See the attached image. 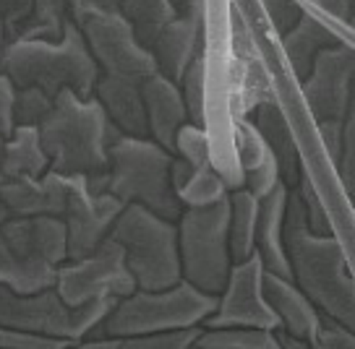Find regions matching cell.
<instances>
[{"mask_svg":"<svg viewBox=\"0 0 355 349\" xmlns=\"http://www.w3.org/2000/svg\"><path fill=\"white\" fill-rule=\"evenodd\" d=\"M285 253L290 279L309 295L319 313L355 331V276L350 261L334 235H319L309 227L295 188L288 190Z\"/></svg>","mask_w":355,"mask_h":349,"instance_id":"1","label":"cell"},{"mask_svg":"<svg viewBox=\"0 0 355 349\" xmlns=\"http://www.w3.org/2000/svg\"><path fill=\"white\" fill-rule=\"evenodd\" d=\"M37 128L50 170L60 174H87L89 180L107 172V149L112 138L121 136L94 94L78 97L71 89L58 91L53 109Z\"/></svg>","mask_w":355,"mask_h":349,"instance_id":"2","label":"cell"},{"mask_svg":"<svg viewBox=\"0 0 355 349\" xmlns=\"http://www.w3.org/2000/svg\"><path fill=\"white\" fill-rule=\"evenodd\" d=\"M0 73L16 89L40 87L50 97L71 89L78 97H92L100 66L89 53L78 26L68 19L60 39H21L16 37L0 50Z\"/></svg>","mask_w":355,"mask_h":349,"instance_id":"3","label":"cell"},{"mask_svg":"<svg viewBox=\"0 0 355 349\" xmlns=\"http://www.w3.org/2000/svg\"><path fill=\"white\" fill-rule=\"evenodd\" d=\"M107 172L100 188L125 204H139L159 217L178 222L183 204L178 201L170 180L173 152L149 136H118L107 149Z\"/></svg>","mask_w":355,"mask_h":349,"instance_id":"4","label":"cell"},{"mask_svg":"<svg viewBox=\"0 0 355 349\" xmlns=\"http://www.w3.org/2000/svg\"><path fill=\"white\" fill-rule=\"evenodd\" d=\"M217 305V297L196 289L191 282L180 279L165 289H133L121 297L112 310L94 328L102 337L128 339L170 331V328L201 326Z\"/></svg>","mask_w":355,"mask_h":349,"instance_id":"5","label":"cell"},{"mask_svg":"<svg viewBox=\"0 0 355 349\" xmlns=\"http://www.w3.org/2000/svg\"><path fill=\"white\" fill-rule=\"evenodd\" d=\"M110 238L123 248V258L136 289H165L183 279L178 227L139 204H125L110 229Z\"/></svg>","mask_w":355,"mask_h":349,"instance_id":"6","label":"cell"},{"mask_svg":"<svg viewBox=\"0 0 355 349\" xmlns=\"http://www.w3.org/2000/svg\"><path fill=\"white\" fill-rule=\"evenodd\" d=\"M230 193L211 206L183 208L178 217L180 274L196 289L220 295L233 269L230 256Z\"/></svg>","mask_w":355,"mask_h":349,"instance_id":"7","label":"cell"},{"mask_svg":"<svg viewBox=\"0 0 355 349\" xmlns=\"http://www.w3.org/2000/svg\"><path fill=\"white\" fill-rule=\"evenodd\" d=\"M71 21L78 26L102 73L139 81L157 73L155 55L139 42L121 11V0H71Z\"/></svg>","mask_w":355,"mask_h":349,"instance_id":"8","label":"cell"},{"mask_svg":"<svg viewBox=\"0 0 355 349\" xmlns=\"http://www.w3.org/2000/svg\"><path fill=\"white\" fill-rule=\"evenodd\" d=\"M115 303L118 300L105 297L71 307L60 300L55 287L40 292H16L0 284V326L76 344L100 326Z\"/></svg>","mask_w":355,"mask_h":349,"instance_id":"9","label":"cell"},{"mask_svg":"<svg viewBox=\"0 0 355 349\" xmlns=\"http://www.w3.org/2000/svg\"><path fill=\"white\" fill-rule=\"evenodd\" d=\"M55 292L66 305L76 307L92 300H121L136 289L131 271L123 258V248L107 238L84 258H73L66 266H58Z\"/></svg>","mask_w":355,"mask_h":349,"instance_id":"10","label":"cell"},{"mask_svg":"<svg viewBox=\"0 0 355 349\" xmlns=\"http://www.w3.org/2000/svg\"><path fill=\"white\" fill-rule=\"evenodd\" d=\"M355 78V47L337 42L316 55L309 76L300 78V97L316 123H343Z\"/></svg>","mask_w":355,"mask_h":349,"instance_id":"11","label":"cell"},{"mask_svg":"<svg viewBox=\"0 0 355 349\" xmlns=\"http://www.w3.org/2000/svg\"><path fill=\"white\" fill-rule=\"evenodd\" d=\"M204 326H254L269 331L279 328L277 316L264 297V263L256 253L233 263L225 289L217 295V305L207 316Z\"/></svg>","mask_w":355,"mask_h":349,"instance_id":"12","label":"cell"},{"mask_svg":"<svg viewBox=\"0 0 355 349\" xmlns=\"http://www.w3.org/2000/svg\"><path fill=\"white\" fill-rule=\"evenodd\" d=\"M87 183V174H60L55 170H47L40 177H13L0 183V204L11 217H63L71 196Z\"/></svg>","mask_w":355,"mask_h":349,"instance_id":"13","label":"cell"},{"mask_svg":"<svg viewBox=\"0 0 355 349\" xmlns=\"http://www.w3.org/2000/svg\"><path fill=\"white\" fill-rule=\"evenodd\" d=\"M121 211L123 204L107 190H92L89 183L78 188L68 201L66 214L60 217L66 222L68 258H84L107 240Z\"/></svg>","mask_w":355,"mask_h":349,"instance_id":"14","label":"cell"},{"mask_svg":"<svg viewBox=\"0 0 355 349\" xmlns=\"http://www.w3.org/2000/svg\"><path fill=\"white\" fill-rule=\"evenodd\" d=\"M0 238L24 258L60 266L68 258L66 222L53 214L11 217L3 222Z\"/></svg>","mask_w":355,"mask_h":349,"instance_id":"15","label":"cell"},{"mask_svg":"<svg viewBox=\"0 0 355 349\" xmlns=\"http://www.w3.org/2000/svg\"><path fill=\"white\" fill-rule=\"evenodd\" d=\"M233 152L241 177H243V188H248L256 198H264L282 183L277 159L269 152V146L251 118L233 120Z\"/></svg>","mask_w":355,"mask_h":349,"instance_id":"16","label":"cell"},{"mask_svg":"<svg viewBox=\"0 0 355 349\" xmlns=\"http://www.w3.org/2000/svg\"><path fill=\"white\" fill-rule=\"evenodd\" d=\"M141 94H144L149 138H155L167 152H173L180 125L189 123V109H186L178 81L162 73H152L141 81Z\"/></svg>","mask_w":355,"mask_h":349,"instance_id":"17","label":"cell"},{"mask_svg":"<svg viewBox=\"0 0 355 349\" xmlns=\"http://www.w3.org/2000/svg\"><path fill=\"white\" fill-rule=\"evenodd\" d=\"M264 297L275 310V316H277L279 331L306 341L311 347L322 313L309 300V295L290 276L264 271Z\"/></svg>","mask_w":355,"mask_h":349,"instance_id":"18","label":"cell"},{"mask_svg":"<svg viewBox=\"0 0 355 349\" xmlns=\"http://www.w3.org/2000/svg\"><path fill=\"white\" fill-rule=\"evenodd\" d=\"M94 97L102 105L107 120L123 136H149L141 81L115 73H100L94 84Z\"/></svg>","mask_w":355,"mask_h":349,"instance_id":"19","label":"cell"},{"mask_svg":"<svg viewBox=\"0 0 355 349\" xmlns=\"http://www.w3.org/2000/svg\"><path fill=\"white\" fill-rule=\"evenodd\" d=\"M288 190L279 183L272 193L259 198V217H256V256L264 263V271L290 276L288 253H285V208Z\"/></svg>","mask_w":355,"mask_h":349,"instance_id":"20","label":"cell"},{"mask_svg":"<svg viewBox=\"0 0 355 349\" xmlns=\"http://www.w3.org/2000/svg\"><path fill=\"white\" fill-rule=\"evenodd\" d=\"M248 118H251L254 125L259 128L261 138H264L266 146H269V152L275 154L282 183L293 190V188L298 186V177H300L298 143H295V133L290 128L288 118H285V112H282L279 102L275 99V94L261 99Z\"/></svg>","mask_w":355,"mask_h":349,"instance_id":"21","label":"cell"},{"mask_svg":"<svg viewBox=\"0 0 355 349\" xmlns=\"http://www.w3.org/2000/svg\"><path fill=\"white\" fill-rule=\"evenodd\" d=\"M201 47H204V24L186 19V16H175L159 32L149 50L155 55L157 73L180 81L186 68L201 53Z\"/></svg>","mask_w":355,"mask_h":349,"instance_id":"22","label":"cell"},{"mask_svg":"<svg viewBox=\"0 0 355 349\" xmlns=\"http://www.w3.org/2000/svg\"><path fill=\"white\" fill-rule=\"evenodd\" d=\"M337 42H343L340 34L334 32V29H329L316 13L306 11V8L300 13L298 24L290 26L288 32L277 37L282 60L288 63L290 73L298 78V81L309 76L316 55L322 53L324 47H332Z\"/></svg>","mask_w":355,"mask_h":349,"instance_id":"23","label":"cell"},{"mask_svg":"<svg viewBox=\"0 0 355 349\" xmlns=\"http://www.w3.org/2000/svg\"><path fill=\"white\" fill-rule=\"evenodd\" d=\"M170 180H173V190L183 208L211 206L230 193L217 167H193L180 156H173Z\"/></svg>","mask_w":355,"mask_h":349,"instance_id":"24","label":"cell"},{"mask_svg":"<svg viewBox=\"0 0 355 349\" xmlns=\"http://www.w3.org/2000/svg\"><path fill=\"white\" fill-rule=\"evenodd\" d=\"M50 170V159L40 141L37 125H16L11 138L0 146V172L6 180L13 177H40Z\"/></svg>","mask_w":355,"mask_h":349,"instance_id":"25","label":"cell"},{"mask_svg":"<svg viewBox=\"0 0 355 349\" xmlns=\"http://www.w3.org/2000/svg\"><path fill=\"white\" fill-rule=\"evenodd\" d=\"M58 266L34 258H24L0 238V284L16 292H40L55 284Z\"/></svg>","mask_w":355,"mask_h":349,"instance_id":"26","label":"cell"},{"mask_svg":"<svg viewBox=\"0 0 355 349\" xmlns=\"http://www.w3.org/2000/svg\"><path fill=\"white\" fill-rule=\"evenodd\" d=\"M256 217H259V198L248 188L230 190V256L235 261H243L256 253Z\"/></svg>","mask_w":355,"mask_h":349,"instance_id":"27","label":"cell"},{"mask_svg":"<svg viewBox=\"0 0 355 349\" xmlns=\"http://www.w3.org/2000/svg\"><path fill=\"white\" fill-rule=\"evenodd\" d=\"M193 347L201 349H275L277 331L254 326H217L201 328L199 339Z\"/></svg>","mask_w":355,"mask_h":349,"instance_id":"28","label":"cell"},{"mask_svg":"<svg viewBox=\"0 0 355 349\" xmlns=\"http://www.w3.org/2000/svg\"><path fill=\"white\" fill-rule=\"evenodd\" d=\"M121 11L131 21L139 42L144 44L146 50L155 44V39L167 24L175 19L170 0H121Z\"/></svg>","mask_w":355,"mask_h":349,"instance_id":"29","label":"cell"},{"mask_svg":"<svg viewBox=\"0 0 355 349\" xmlns=\"http://www.w3.org/2000/svg\"><path fill=\"white\" fill-rule=\"evenodd\" d=\"M186 109H189V120L196 125L207 128V107H209V68H207V57L201 50L193 63L186 68L183 78L178 81Z\"/></svg>","mask_w":355,"mask_h":349,"instance_id":"30","label":"cell"},{"mask_svg":"<svg viewBox=\"0 0 355 349\" xmlns=\"http://www.w3.org/2000/svg\"><path fill=\"white\" fill-rule=\"evenodd\" d=\"M173 154L186 159L193 167H214V154H211V138L209 131L196 123H183L175 136Z\"/></svg>","mask_w":355,"mask_h":349,"instance_id":"31","label":"cell"},{"mask_svg":"<svg viewBox=\"0 0 355 349\" xmlns=\"http://www.w3.org/2000/svg\"><path fill=\"white\" fill-rule=\"evenodd\" d=\"M201 328H170V331H157V334H144V337L121 339V349H189L196 344Z\"/></svg>","mask_w":355,"mask_h":349,"instance_id":"32","label":"cell"},{"mask_svg":"<svg viewBox=\"0 0 355 349\" xmlns=\"http://www.w3.org/2000/svg\"><path fill=\"white\" fill-rule=\"evenodd\" d=\"M53 102H55V97H50L40 87L16 89L13 120H16V125H40L47 118V112L53 109Z\"/></svg>","mask_w":355,"mask_h":349,"instance_id":"33","label":"cell"},{"mask_svg":"<svg viewBox=\"0 0 355 349\" xmlns=\"http://www.w3.org/2000/svg\"><path fill=\"white\" fill-rule=\"evenodd\" d=\"M259 8L277 37L288 32L290 26H295L303 13L300 0H259Z\"/></svg>","mask_w":355,"mask_h":349,"instance_id":"34","label":"cell"},{"mask_svg":"<svg viewBox=\"0 0 355 349\" xmlns=\"http://www.w3.org/2000/svg\"><path fill=\"white\" fill-rule=\"evenodd\" d=\"M311 347L319 349H355V331L329 316L319 318V326L313 334Z\"/></svg>","mask_w":355,"mask_h":349,"instance_id":"35","label":"cell"},{"mask_svg":"<svg viewBox=\"0 0 355 349\" xmlns=\"http://www.w3.org/2000/svg\"><path fill=\"white\" fill-rule=\"evenodd\" d=\"M71 341L53 337H40V334H24V331H13V328L0 326V347L13 349H50V347H68Z\"/></svg>","mask_w":355,"mask_h":349,"instance_id":"36","label":"cell"},{"mask_svg":"<svg viewBox=\"0 0 355 349\" xmlns=\"http://www.w3.org/2000/svg\"><path fill=\"white\" fill-rule=\"evenodd\" d=\"M13 97H16V87L6 73H0V146L6 138H11L16 120H13Z\"/></svg>","mask_w":355,"mask_h":349,"instance_id":"37","label":"cell"},{"mask_svg":"<svg viewBox=\"0 0 355 349\" xmlns=\"http://www.w3.org/2000/svg\"><path fill=\"white\" fill-rule=\"evenodd\" d=\"M32 3L34 0H0V19H3V32L16 34V29L21 26V21L29 16L32 11Z\"/></svg>","mask_w":355,"mask_h":349,"instance_id":"38","label":"cell"},{"mask_svg":"<svg viewBox=\"0 0 355 349\" xmlns=\"http://www.w3.org/2000/svg\"><path fill=\"white\" fill-rule=\"evenodd\" d=\"M311 3H313L324 16H329L334 21L345 24V26L350 21V13H353V6H355V0H311Z\"/></svg>","mask_w":355,"mask_h":349,"instance_id":"39","label":"cell"},{"mask_svg":"<svg viewBox=\"0 0 355 349\" xmlns=\"http://www.w3.org/2000/svg\"><path fill=\"white\" fill-rule=\"evenodd\" d=\"M175 16H186L193 21H207V0H170Z\"/></svg>","mask_w":355,"mask_h":349,"instance_id":"40","label":"cell"},{"mask_svg":"<svg viewBox=\"0 0 355 349\" xmlns=\"http://www.w3.org/2000/svg\"><path fill=\"white\" fill-rule=\"evenodd\" d=\"M6 219H8V211H6V206L0 204V227H3V222H6Z\"/></svg>","mask_w":355,"mask_h":349,"instance_id":"41","label":"cell"},{"mask_svg":"<svg viewBox=\"0 0 355 349\" xmlns=\"http://www.w3.org/2000/svg\"><path fill=\"white\" fill-rule=\"evenodd\" d=\"M347 29L355 32V6H353V13H350V21H347Z\"/></svg>","mask_w":355,"mask_h":349,"instance_id":"42","label":"cell"},{"mask_svg":"<svg viewBox=\"0 0 355 349\" xmlns=\"http://www.w3.org/2000/svg\"><path fill=\"white\" fill-rule=\"evenodd\" d=\"M3 180H6V177H3V172H0V183H3Z\"/></svg>","mask_w":355,"mask_h":349,"instance_id":"43","label":"cell"}]
</instances>
